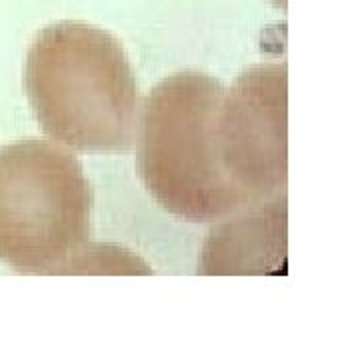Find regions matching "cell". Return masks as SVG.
Segmentation results:
<instances>
[{"mask_svg":"<svg viewBox=\"0 0 360 360\" xmlns=\"http://www.w3.org/2000/svg\"><path fill=\"white\" fill-rule=\"evenodd\" d=\"M25 89L46 136L80 153H127L139 134V84L120 40L63 20L28 46Z\"/></svg>","mask_w":360,"mask_h":360,"instance_id":"obj_1","label":"cell"},{"mask_svg":"<svg viewBox=\"0 0 360 360\" xmlns=\"http://www.w3.org/2000/svg\"><path fill=\"white\" fill-rule=\"evenodd\" d=\"M222 94L217 78L184 70L160 80L142 106L139 174L156 202L179 219L210 222L252 206L220 165Z\"/></svg>","mask_w":360,"mask_h":360,"instance_id":"obj_2","label":"cell"},{"mask_svg":"<svg viewBox=\"0 0 360 360\" xmlns=\"http://www.w3.org/2000/svg\"><path fill=\"white\" fill-rule=\"evenodd\" d=\"M92 188L58 144L0 146V262L25 274L65 272L90 238Z\"/></svg>","mask_w":360,"mask_h":360,"instance_id":"obj_3","label":"cell"},{"mask_svg":"<svg viewBox=\"0 0 360 360\" xmlns=\"http://www.w3.org/2000/svg\"><path fill=\"white\" fill-rule=\"evenodd\" d=\"M286 65H255L220 98V165L252 205L281 196L286 186Z\"/></svg>","mask_w":360,"mask_h":360,"instance_id":"obj_4","label":"cell"},{"mask_svg":"<svg viewBox=\"0 0 360 360\" xmlns=\"http://www.w3.org/2000/svg\"><path fill=\"white\" fill-rule=\"evenodd\" d=\"M202 248V274H266L286 257V198L274 196L222 219Z\"/></svg>","mask_w":360,"mask_h":360,"instance_id":"obj_5","label":"cell"}]
</instances>
